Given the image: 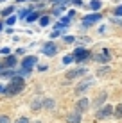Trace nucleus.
<instances>
[{
  "instance_id": "nucleus-7",
  "label": "nucleus",
  "mask_w": 122,
  "mask_h": 123,
  "mask_svg": "<svg viewBox=\"0 0 122 123\" xmlns=\"http://www.w3.org/2000/svg\"><path fill=\"white\" fill-rule=\"evenodd\" d=\"M83 75H86V70L85 68H79V70H72L66 73V79H75V77H83Z\"/></svg>"
},
{
  "instance_id": "nucleus-3",
  "label": "nucleus",
  "mask_w": 122,
  "mask_h": 123,
  "mask_svg": "<svg viewBox=\"0 0 122 123\" xmlns=\"http://www.w3.org/2000/svg\"><path fill=\"white\" fill-rule=\"evenodd\" d=\"M90 57V52L85 48H75V52H74V59L75 61H85V59Z\"/></svg>"
},
{
  "instance_id": "nucleus-19",
  "label": "nucleus",
  "mask_w": 122,
  "mask_h": 123,
  "mask_svg": "<svg viewBox=\"0 0 122 123\" xmlns=\"http://www.w3.org/2000/svg\"><path fill=\"white\" fill-rule=\"evenodd\" d=\"M43 107H45V109H52V107H54V102H52V100H45V102H43Z\"/></svg>"
},
{
  "instance_id": "nucleus-17",
  "label": "nucleus",
  "mask_w": 122,
  "mask_h": 123,
  "mask_svg": "<svg viewBox=\"0 0 122 123\" xmlns=\"http://www.w3.org/2000/svg\"><path fill=\"white\" fill-rule=\"evenodd\" d=\"M13 11H14V7H13V6H9V7H6V9L2 11V16H7V14H11Z\"/></svg>"
},
{
  "instance_id": "nucleus-28",
  "label": "nucleus",
  "mask_w": 122,
  "mask_h": 123,
  "mask_svg": "<svg viewBox=\"0 0 122 123\" xmlns=\"http://www.w3.org/2000/svg\"><path fill=\"white\" fill-rule=\"evenodd\" d=\"M65 41H66V43H72L74 37H72V36H66V37H65Z\"/></svg>"
},
{
  "instance_id": "nucleus-34",
  "label": "nucleus",
  "mask_w": 122,
  "mask_h": 123,
  "mask_svg": "<svg viewBox=\"0 0 122 123\" xmlns=\"http://www.w3.org/2000/svg\"><path fill=\"white\" fill-rule=\"evenodd\" d=\"M0 70H2V64H0Z\"/></svg>"
},
{
  "instance_id": "nucleus-21",
  "label": "nucleus",
  "mask_w": 122,
  "mask_h": 123,
  "mask_svg": "<svg viewBox=\"0 0 122 123\" xmlns=\"http://www.w3.org/2000/svg\"><path fill=\"white\" fill-rule=\"evenodd\" d=\"M72 61H74V55H65V59H63V62H65V64H70Z\"/></svg>"
},
{
  "instance_id": "nucleus-5",
  "label": "nucleus",
  "mask_w": 122,
  "mask_h": 123,
  "mask_svg": "<svg viewBox=\"0 0 122 123\" xmlns=\"http://www.w3.org/2000/svg\"><path fill=\"white\" fill-rule=\"evenodd\" d=\"M111 111H113L111 105H104V107H100L99 111H97V118H99V120H102V118H108V116L111 114Z\"/></svg>"
},
{
  "instance_id": "nucleus-9",
  "label": "nucleus",
  "mask_w": 122,
  "mask_h": 123,
  "mask_svg": "<svg viewBox=\"0 0 122 123\" xmlns=\"http://www.w3.org/2000/svg\"><path fill=\"white\" fill-rule=\"evenodd\" d=\"M56 52H57V48H56V45H54V43H47L43 46V54H45V55H49V57L54 55Z\"/></svg>"
},
{
  "instance_id": "nucleus-35",
  "label": "nucleus",
  "mask_w": 122,
  "mask_h": 123,
  "mask_svg": "<svg viewBox=\"0 0 122 123\" xmlns=\"http://www.w3.org/2000/svg\"><path fill=\"white\" fill-rule=\"evenodd\" d=\"M0 2H2V0H0Z\"/></svg>"
},
{
  "instance_id": "nucleus-1",
  "label": "nucleus",
  "mask_w": 122,
  "mask_h": 123,
  "mask_svg": "<svg viewBox=\"0 0 122 123\" xmlns=\"http://www.w3.org/2000/svg\"><path fill=\"white\" fill-rule=\"evenodd\" d=\"M23 79L22 77H18V75H16V77H13V80L9 82V86H7V91H6V95H18V93H22L23 91Z\"/></svg>"
},
{
  "instance_id": "nucleus-22",
  "label": "nucleus",
  "mask_w": 122,
  "mask_h": 123,
  "mask_svg": "<svg viewBox=\"0 0 122 123\" xmlns=\"http://www.w3.org/2000/svg\"><path fill=\"white\" fill-rule=\"evenodd\" d=\"M14 22H16V16H9V18H7V22H6V23H7V25H13Z\"/></svg>"
},
{
  "instance_id": "nucleus-12",
  "label": "nucleus",
  "mask_w": 122,
  "mask_h": 123,
  "mask_svg": "<svg viewBox=\"0 0 122 123\" xmlns=\"http://www.w3.org/2000/svg\"><path fill=\"white\" fill-rule=\"evenodd\" d=\"M93 59H95V61H100V62H108V61H110V57H108V52L100 54V55H95Z\"/></svg>"
},
{
  "instance_id": "nucleus-11",
  "label": "nucleus",
  "mask_w": 122,
  "mask_h": 123,
  "mask_svg": "<svg viewBox=\"0 0 122 123\" xmlns=\"http://www.w3.org/2000/svg\"><path fill=\"white\" fill-rule=\"evenodd\" d=\"M16 61H18V59H16V57L9 55V57H6V59H4L2 66H6V68H11V66H14V64H16Z\"/></svg>"
},
{
  "instance_id": "nucleus-30",
  "label": "nucleus",
  "mask_w": 122,
  "mask_h": 123,
  "mask_svg": "<svg viewBox=\"0 0 122 123\" xmlns=\"http://www.w3.org/2000/svg\"><path fill=\"white\" fill-rule=\"evenodd\" d=\"M0 54H9V48H0Z\"/></svg>"
},
{
  "instance_id": "nucleus-29",
  "label": "nucleus",
  "mask_w": 122,
  "mask_h": 123,
  "mask_svg": "<svg viewBox=\"0 0 122 123\" xmlns=\"http://www.w3.org/2000/svg\"><path fill=\"white\" fill-rule=\"evenodd\" d=\"M7 91V86H2V84H0V93H6Z\"/></svg>"
},
{
  "instance_id": "nucleus-6",
  "label": "nucleus",
  "mask_w": 122,
  "mask_h": 123,
  "mask_svg": "<svg viewBox=\"0 0 122 123\" xmlns=\"http://www.w3.org/2000/svg\"><path fill=\"white\" fill-rule=\"evenodd\" d=\"M99 20H100V14H90V16H85V18H83V27H88V25L99 22Z\"/></svg>"
},
{
  "instance_id": "nucleus-13",
  "label": "nucleus",
  "mask_w": 122,
  "mask_h": 123,
  "mask_svg": "<svg viewBox=\"0 0 122 123\" xmlns=\"http://www.w3.org/2000/svg\"><path fill=\"white\" fill-rule=\"evenodd\" d=\"M100 6H102V2H100V0H92V2H90V9H93V11L100 9Z\"/></svg>"
},
{
  "instance_id": "nucleus-33",
  "label": "nucleus",
  "mask_w": 122,
  "mask_h": 123,
  "mask_svg": "<svg viewBox=\"0 0 122 123\" xmlns=\"http://www.w3.org/2000/svg\"><path fill=\"white\" fill-rule=\"evenodd\" d=\"M32 123H40V121H32Z\"/></svg>"
},
{
  "instance_id": "nucleus-26",
  "label": "nucleus",
  "mask_w": 122,
  "mask_h": 123,
  "mask_svg": "<svg viewBox=\"0 0 122 123\" xmlns=\"http://www.w3.org/2000/svg\"><path fill=\"white\" fill-rule=\"evenodd\" d=\"M115 14H117V16H122V6H119V7L115 9Z\"/></svg>"
},
{
  "instance_id": "nucleus-24",
  "label": "nucleus",
  "mask_w": 122,
  "mask_h": 123,
  "mask_svg": "<svg viewBox=\"0 0 122 123\" xmlns=\"http://www.w3.org/2000/svg\"><path fill=\"white\" fill-rule=\"evenodd\" d=\"M14 123H29V120H27L25 116H22V118H18V120H16Z\"/></svg>"
},
{
  "instance_id": "nucleus-27",
  "label": "nucleus",
  "mask_w": 122,
  "mask_h": 123,
  "mask_svg": "<svg viewBox=\"0 0 122 123\" xmlns=\"http://www.w3.org/2000/svg\"><path fill=\"white\" fill-rule=\"evenodd\" d=\"M106 71H110V68H100V70H99V75H102V73H106Z\"/></svg>"
},
{
  "instance_id": "nucleus-8",
  "label": "nucleus",
  "mask_w": 122,
  "mask_h": 123,
  "mask_svg": "<svg viewBox=\"0 0 122 123\" xmlns=\"http://www.w3.org/2000/svg\"><path fill=\"white\" fill-rule=\"evenodd\" d=\"M92 84H93V80H92V79H86L85 82H81L77 87H75V93H83V91H86L88 87L92 86Z\"/></svg>"
},
{
  "instance_id": "nucleus-15",
  "label": "nucleus",
  "mask_w": 122,
  "mask_h": 123,
  "mask_svg": "<svg viewBox=\"0 0 122 123\" xmlns=\"http://www.w3.org/2000/svg\"><path fill=\"white\" fill-rule=\"evenodd\" d=\"M104 100H106V93H104V95H99L97 98H95V102H93V104H95V105H100Z\"/></svg>"
},
{
  "instance_id": "nucleus-23",
  "label": "nucleus",
  "mask_w": 122,
  "mask_h": 123,
  "mask_svg": "<svg viewBox=\"0 0 122 123\" xmlns=\"http://www.w3.org/2000/svg\"><path fill=\"white\" fill-rule=\"evenodd\" d=\"M4 77H16V71H4Z\"/></svg>"
},
{
  "instance_id": "nucleus-14",
  "label": "nucleus",
  "mask_w": 122,
  "mask_h": 123,
  "mask_svg": "<svg viewBox=\"0 0 122 123\" xmlns=\"http://www.w3.org/2000/svg\"><path fill=\"white\" fill-rule=\"evenodd\" d=\"M38 18H40V12H29V16H27V22H29V23H32V22H36Z\"/></svg>"
},
{
  "instance_id": "nucleus-4",
  "label": "nucleus",
  "mask_w": 122,
  "mask_h": 123,
  "mask_svg": "<svg viewBox=\"0 0 122 123\" xmlns=\"http://www.w3.org/2000/svg\"><path fill=\"white\" fill-rule=\"evenodd\" d=\"M88 107H90V100H88V98H81V100L77 102V104H75V109H77V112H79V114L85 112Z\"/></svg>"
},
{
  "instance_id": "nucleus-25",
  "label": "nucleus",
  "mask_w": 122,
  "mask_h": 123,
  "mask_svg": "<svg viewBox=\"0 0 122 123\" xmlns=\"http://www.w3.org/2000/svg\"><path fill=\"white\" fill-rule=\"evenodd\" d=\"M0 123H9V116H0Z\"/></svg>"
},
{
  "instance_id": "nucleus-18",
  "label": "nucleus",
  "mask_w": 122,
  "mask_h": 123,
  "mask_svg": "<svg viewBox=\"0 0 122 123\" xmlns=\"http://www.w3.org/2000/svg\"><path fill=\"white\" fill-rule=\"evenodd\" d=\"M115 116H119V118H122V104H119L115 107Z\"/></svg>"
},
{
  "instance_id": "nucleus-20",
  "label": "nucleus",
  "mask_w": 122,
  "mask_h": 123,
  "mask_svg": "<svg viewBox=\"0 0 122 123\" xmlns=\"http://www.w3.org/2000/svg\"><path fill=\"white\" fill-rule=\"evenodd\" d=\"M41 105H43V102H41V100H34V102H32V109H40Z\"/></svg>"
},
{
  "instance_id": "nucleus-16",
  "label": "nucleus",
  "mask_w": 122,
  "mask_h": 123,
  "mask_svg": "<svg viewBox=\"0 0 122 123\" xmlns=\"http://www.w3.org/2000/svg\"><path fill=\"white\" fill-rule=\"evenodd\" d=\"M40 23L45 27V25H49V23H50V18H49V16H41V18H40Z\"/></svg>"
},
{
  "instance_id": "nucleus-10",
  "label": "nucleus",
  "mask_w": 122,
  "mask_h": 123,
  "mask_svg": "<svg viewBox=\"0 0 122 123\" xmlns=\"http://www.w3.org/2000/svg\"><path fill=\"white\" fill-rule=\"evenodd\" d=\"M66 121L68 123H81V114L79 112H72L66 116Z\"/></svg>"
},
{
  "instance_id": "nucleus-31",
  "label": "nucleus",
  "mask_w": 122,
  "mask_h": 123,
  "mask_svg": "<svg viewBox=\"0 0 122 123\" xmlns=\"http://www.w3.org/2000/svg\"><path fill=\"white\" fill-rule=\"evenodd\" d=\"M72 2L75 4V6H81V0H72Z\"/></svg>"
},
{
  "instance_id": "nucleus-2",
  "label": "nucleus",
  "mask_w": 122,
  "mask_h": 123,
  "mask_svg": "<svg viewBox=\"0 0 122 123\" xmlns=\"http://www.w3.org/2000/svg\"><path fill=\"white\" fill-rule=\"evenodd\" d=\"M36 62H38V59L36 57H23L22 59V68L23 70H27V71H31L32 70V66H36Z\"/></svg>"
},
{
  "instance_id": "nucleus-32",
  "label": "nucleus",
  "mask_w": 122,
  "mask_h": 123,
  "mask_svg": "<svg viewBox=\"0 0 122 123\" xmlns=\"http://www.w3.org/2000/svg\"><path fill=\"white\" fill-rule=\"evenodd\" d=\"M2 27H4V23H2V22H0V31H2Z\"/></svg>"
}]
</instances>
